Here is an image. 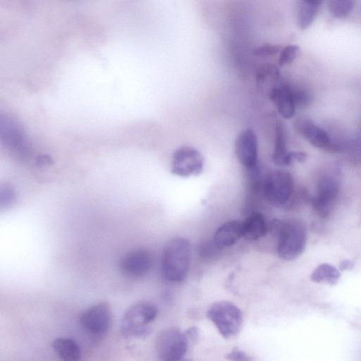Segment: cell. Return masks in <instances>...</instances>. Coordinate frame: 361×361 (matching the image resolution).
I'll use <instances>...</instances> for the list:
<instances>
[{
    "label": "cell",
    "instance_id": "cell-1",
    "mask_svg": "<svg viewBox=\"0 0 361 361\" xmlns=\"http://www.w3.org/2000/svg\"><path fill=\"white\" fill-rule=\"evenodd\" d=\"M190 255L191 245L188 239L173 238L169 240L161 255L164 277L172 282L183 281L189 271Z\"/></svg>",
    "mask_w": 361,
    "mask_h": 361
},
{
    "label": "cell",
    "instance_id": "cell-20",
    "mask_svg": "<svg viewBox=\"0 0 361 361\" xmlns=\"http://www.w3.org/2000/svg\"><path fill=\"white\" fill-rule=\"evenodd\" d=\"M357 0H328L330 13L336 18H344L354 9Z\"/></svg>",
    "mask_w": 361,
    "mask_h": 361
},
{
    "label": "cell",
    "instance_id": "cell-28",
    "mask_svg": "<svg viewBox=\"0 0 361 361\" xmlns=\"http://www.w3.org/2000/svg\"><path fill=\"white\" fill-rule=\"evenodd\" d=\"M353 267V264L352 262L349 260H344L340 264V270L343 271L345 269H351Z\"/></svg>",
    "mask_w": 361,
    "mask_h": 361
},
{
    "label": "cell",
    "instance_id": "cell-26",
    "mask_svg": "<svg viewBox=\"0 0 361 361\" xmlns=\"http://www.w3.org/2000/svg\"><path fill=\"white\" fill-rule=\"evenodd\" d=\"M289 157L291 163L293 161L298 162H305L307 158V155L304 152L292 151L289 152Z\"/></svg>",
    "mask_w": 361,
    "mask_h": 361
},
{
    "label": "cell",
    "instance_id": "cell-17",
    "mask_svg": "<svg viewBox=\"0 0 361 361\" xmlns=\"http://www.w3.org/2000/svg\"><path fill=\"white\" fill-rule=\"evenodd\" d=\"M272 160L279 166H288L291 164L286 146V132L283 125L279 121L277 122L275 128V144Z\"/></svg>",
    "mask_w": 361,
    "mask_h": 361
},
{
    "label": "cell",
    "instance_id": "cell-7",
    "mask_svg": "<svg viewBox=\"0 0 361 361\" xmlns=\"http://www.w3.org/2000/svg\"><path fill=\"white\" fill-rule=\"evenodd\" d=\"M294 190L293 177L287 171H271L264 178L263 194L265 199L272 204L281 206L287 204Z\"/></svg>",
    "mask_w": 361,
    "mask_h": 361
},
{
    "label": "cell",
    "instance_id": "cell-22",
    "mask_svg": "<svg viewBox=\"0 0 361 361\" xmlns=\"http://www.w3.org/2000/svg\"><path fill=\"white\" fill-rule=\"evenodd\" d=\"M300 48L295 44L288 45L281 49L278 63L279 66H284L290 64L297 57Z\"/></svg>",
    "mask_w": 361,
    "mask_h": 361
},
{
    "label": "cell",
    "instance_id": "cell-27",
    "mask_svg": "<svg viewBox=\"0 0 361 361\" xmlns=\"http://www.w3.org/2000/svg\"><path fill=\"white\" fill-rule=\"evenodd\" d=\"M190 341H195L199 337V331L196 327H190L185 331Z\"/></svg>",
    "mask_w": 361,
    "mask_h": 361
},
{
    "label": "cell",
    "instance_id": "cell-24",
    "mask_svg": "<svg viewBox=\"0 0 361 361\" xmlns=\"http://www.w3.org/2000/svg\"><path fill=\"white\" fill-rule=\"evenodd\" d=\"M281 50V46L279 44L265 43L253 50L255 56L267 57L274 56Z\"/></svg>",
    "mask_w": 361,
    "mask_h": 361
},
{
    "label": "cell",
    "instance_id": "cell-16",
    "mask_svg": "<svg viewBox=\"0 0 361 361\" xmlns=\"http://www.w3.org/2000/svg\"><path fill=\"white\" fill-rule=\"evenodd\" d=\"M51 347L57 356L65 361H78L82 355L79 344L71 338H57L52 341Z\"/></svg>",
    "mask_w": 361,
    "mask_h": 361
},
{
    "label": "cell",
    "instance_id": "cell-21",
    "mask_svg": "<svg viewBox=\"0 0 361 361\" xmlns=\"http://www.w3.org/2000/svg\"><path fill=\"white\" fill-rule=\"evenodd\" d=\"M296 107H305L312 102V94L306 89L300 87L290 86Z\"/></svg>",
    "mask_w": 361,
    "mask_h": 361
},
{
    "label": "cell",
    "instance_id": "cell-29",
    "mask_svg": "<svg viewBox=\"0 0 361 361\" xmlns=\"http://www.w3.org/2000/svg\"><path fill=\"white\" fill-rule=\"evenodd\" d=\"M305 2L319 6L323 3L324 0H301Z\"/></svg>",
    "mask_w": 361,
    "mask_h": 361
},
{
    "label": "cell",
    "instance_id": "cell-3",
    "mask_svg": "<svg viewBox=\"0 0 361 361\" xmlns=\"http://www.w3.org/2000/svg\"><path fill=\"white\" fill-rule=\"evenodd\" d=\"M158 314L157 307L149 302H139L130 306L124 313L121 322V331L126 338H145L151 334L150 324Z\"/></svg>",
    "mask_w": 361,
    "mask_h": 361
},
{
    "label": "cell",
    "instance_id": "cell-11",
    "mask_svg": "<svg viewBox=\"0 0 361 361\" xmlns=\"http://www.w3.org/2000/svg\"><path fill=\"white\" fill-rule=\"evenodd\" d=\"M235 153L240 164L247 170L258 166V141L251 129L241 131L235 141Z\"/></svg>",
    "mask_w": 361,
    "mask_h": 361
},
{
    "label": "cell",
    "instance_id": "cell-18",
    "mask_svg": "<svg viewBox=\"0 0 361 361\" xmlns=\"http://www.w3.org/2000/svg\"><path fill=\"white\" fill-rule=\"evenodd\" d=\"M339 271L333 265L324 263L318 266L312 273L311 280L316 283L325 282L334 285L340 279Z\"/></svg>",
    "mask_w": 361,
    "mask_h": 361
},
{
    "label": "cell",
    "instance_id": "cell-8",
    "mask_svg": "<svg viewBox=\"0 0 361 361\" xmlns=\"http://www.w3.org/2000/svg\"><path fill=\"white\" fill-rule=\"evenodd\" d=\"M79 322L82 328L90 335L102 336L111 326V307L105 301L94 304L80 314Z\"/></svg>",
    "mask_w": 361,
    "mask_h": 361
},
{
    "label": "cell",
    "instance_id": "cell-9",
    "mask_svg": "<svg viewBox=\"0 0 361 361\" xmlns=\"http://www.w3.org/2000/svg\"><path fill=\"white\" fill-rule=\"evenodd\" d=\"M204 169L202 154L190 146H181L173 152L171 161L172 174L187 178L200 175Z\"/></svg>",
    "mask_w": 361,
    "mask_h": 361
},
{
    "label": "cell",
    "instance_id": "cell-2",
    "mask_svg": "<svg viewBox=\"0 0 361 361\" xmlns=\"http://www.w3.org/2000/svg\"><path fill=\"white\" fill-rule=\"evenodd\" d=\"M277 253L280 258L291 261L297 259L304 251L307 241L305 224L300 219L277 221Z\"/></svg>",
    "mask_w": 361,
    "mask_h": 361
},
{
    "label": "cell",
    "instance_id": "cell-4",
    "mask_svg": "<svg viewBox=\"0 0 361 361\" xmlns=\"http://www.w3.org/2000/svg\"><path fill=\"white\" fill-rule=\"evenodd\" d=\"M207 316L225 338L235 336L240 330L242 312L231 302L222 300L212 303L207 310Z\"/></svg>",
    "mask_w": 361,
    "mask_h": 361
},
{
    "label": "cell",
    "instance_id": "cell-14",
    "mask_svg": "<svg viewBox=\"0 0 361 361\" xmlns=\"http://www.w3.org/2000/svg\"><path fill=\"white\" fill-rule=\"evenodd\" d=\"M242 237V221L232 220L221 225L215 232L213 243L216 247L233 245Z\"/></svg>",
    "mask_w": 361,
    "mask_h": 361
},
{
    "label": "cell",
    "instance_id": "cell-6",
    "mask_svg": "<svg viewBox=\"0 0 361 361\" xmlns=\"http://www.w3.org/2000/svg\"><path fill=\"white\" fill-rule=\"evenodd\" d=\"M190 342L185 331L175 327L166 328L156 338V354L161 360H180L186 354Z\"/></svg>",
    "mask_w": 361,
    "mask_h": 361
},
{
    "label": "cell",
    "instance_id": "cell-15",
    "mask_svg": "<svg viewBox=\"0 0 361 361\" xmlns=\"http://www.w3.org/2000/svg\"><path fill=\"white\" fill-rule=\"evenodd\" d=\"M267 232V224L263 215L252 213L242 221V237L248 240H256Z\"/></svg>",
    "mask_w": 361,
    "mask_h": 361
},
{
    "label": "cell",
    "instance_id": "cell-25",
    "mask_svg": "<svg viewBox=\"0 0 361 361\" xmlns=\"http://www.w3.org/2000/svg\"><path fill=\"white\" fill-rule=\"evenodd\" d=\"M226 358L228 360L237 361H247L250 360L244 352L238 348L233 349L232 351L227 355Z\"/></svg>",
    "mask_w": 361,
    "mask_h": 361
},
{
    "label": "cell",
    "instance_id": "cell-23",
    "mask_svg": "<svg viewBox=\"0 0 361 361\" xmlns=\"http://www.w3.org/2000/svg\"><path fill=\"white\" fill-rule=\"evenodd\" d=\"M280 72L278 67L274 64H264L259 67L257 72L256 80L257 82H263L267 78L274 80L279 78Z\"/></svg>",
    "mask_w": 361,
    "mask_h": 361
},
{
    "label": "cell",
    "instance_id": "cell-13",
    "mask_svg": "<svg viewBox=\"0 0 361 361\" xmlns=\"http://www.w3.org/2000/svg\"><path fill=\"white\" fill-rule=\"evenodd\" d=\"M269 98L283 118L290 119L295 116L297 107L290 85L281 84L273 87L269 92Z\"/></svg>",
    "mask_w": 361,
    "mask_h": 361
},
{
    "label": "cell",
    "instance_id": "cell-10",
    "mask_svg": "<svg viewBox=\"0 0 361 361\" xmlns=\"http://www.w3.org/2000/svg\"><path fill=\"white\" fill-rule=\"evenodd\" d=\"M152 266V257L149 252L139 248L126 252L119 261L121 272L130 279L145 276Z\"/></svg>",
    "mask_w": 361,
    "mask_h": 361
},
{
    "label": "cell",
    "instance_id": "cell-5",
    "mask_svg": "<svg viewBox=\"0 0 361 361\" xmlns=\"http://www.w3.org/2000/svg\"><path fill=\"white\" fill-rule=\"evenodd\" d=\"M337 170L331 171L319 178L314 196L310 198L312 207L321 218L331 213L340 192L339 175Z\"/></svg>",
    "mask_w": 361,
    "mask_h": 361
},
{
    "label": "cell",
    "instance_id": "cell-12",
    "mask_svg": "<svg viewBox=\"0 0 361 361\" xmlns=\"http://www.w3.org/2000/svg\"><path fill=\"white\" fill-rule=\"evenodd\" d=\"M297 132L307 140L312 145L326 149L331 137L322 128L306 118H298L295 122Z\"/></svg>",
    "mask_w": 361,
    "mask_h": 361
},
{
    "label": "cell",
    "instance_id": "cell-19",
    "mask_svg": "<svg viewBox=\"0 0 361 361\" xmlns=\"http://www.w3.org/2000/svg\"><path fill=\"white\" fill-rule=\"evenodd\" d=\"M319 11V6L300 1L297 10V23L299 27L305 30L310 27L314 20Z\"/></svg>",
    "mask_w": 361,
    "mask_h": 361
}]
</instances>
